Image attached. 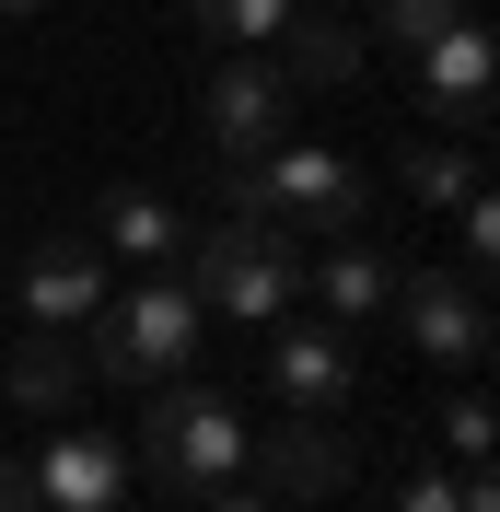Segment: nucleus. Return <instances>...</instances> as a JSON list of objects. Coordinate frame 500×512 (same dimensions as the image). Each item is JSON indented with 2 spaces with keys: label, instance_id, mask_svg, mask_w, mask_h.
<instances>
[{
  "label": "nucleus",
  "instance_id": "f257e3e1",
  "mask_svg": "<svg viewBox=\"0 0 500 512\" xmlns=\"http://www.w3.org/2000/svg\"><path fill=\"white\" fill-rule=\"evenodd\" d=\"M187 291L198 315H233V326H280L291 303H303V268H291V233L268 222V210H221L210 233L187 245Z\"/></svg>",
  "mask_w": 500,
  "mask_h": 512
},
{
  "label": "nucleus",
  "instance_id": "f03ea898",
  "mask_svg": "<svg viewBox=\"0 0 500 512\" xmlns=\"http://www.w3.org/2000/svg\"><path fill=\"white\" fill-rule=\"evenodd\" d=\"M140 454H152V489H187V501H210V489H233V478H245V408H233L221 384L163 373Z\"/></svg>",
  "mask_w": 500,
  "mask_h": 512
},
{
  "label": "nucleus",
  "instance_id": "7ed1b4c3",
  "mask_svg": "<svg viewBox=\"0 0 500 512\" xmlns=\"http://www.w3.org/2000/svg\"><path fill=\"white\" fill-rule=\"evenodd\" d=\"M198 326H210V315H198V291L152 268L140 291H105V315H94V350H82V361H94L105 384H163V373H187Z\"/></svg>",
  "mask_w": 500,
  "mask_h": 512
},
{
  "label": "nucleus",
  "instance_id": "20e7f679",
  "mask_svg": "<svg viewBox=\"0 0 500 512\" xmlns=\"http://www.w3.org/2000/svg\"><path fill=\"white\" fill-rule=\"evenodd\" d=\"M233 198L268 210L280 233H349L361 222V163L314 152V140H280V152H256L245 175H233Z\"/></svg>",
  "mask_w": 500,
  "mask_h": 512
},
{
  "label": "nucleus",
  "instance_id": "39448f33",
  "mask_svg": "<svg viewBox=\"0 0 500 512\" xmlns=\"http://www.w3.org/2000/svg\"><path fill=\"white\" fill-rule=\"evenodd\" d=\"M384 315H407L419 361H454V373L489 361V291H477L466 268H396V303H384Z\"/></svg>",
  "mask_w": 500,
  "mask_h": 512
},
{
  "label": "nucleus",
  "instance_id": "423d86ee",
  "mask_svg": "<svg viewBox=\"0 0 500 512\" xmlns=\"http://www.w3.org/2000/svg\"><path fill=\"white\" fill-rule=\"evenodd\" d=\"M419 59V105H431L442 128H489V94H500V47L477 12H454V24L431 35V47H407Z\"/></svg>",
  "mask_w": 500,
  "mask_h": 512
},
{
  "label": "nucleus",
  "instance_id": "0eeeda50",
  "mask_svg": "<svg viewBox=\"0 0 500 512\" xmlns=\"http://www.w3.org/2000/svg\"><path fill=\"white\" fill-rule=\"evenodd\" d=\"M210 140H221V163L245 175L256 152H280L291 140V70H268V59H233L210 82Z\"/></svg>",
  "mask_w": 500,
  "mask_h": 512
},
{
  "label": "nucleus",
  "instance_id": "6e6552de",
  "mask_svg": "<svg viewBox=\"0 0 500 512\" xmlns=\"http://www.w3.org/2000/svg\"><path fill=\"white\" fill-rule=\"evenodd\" d=\"M268 384H280L291 408H338V396H361V361H349V326H280V338H268Z\"/></svg>",
  "mask_w": 500,
  "mask_h": 512
},
{
  "label": "nucleus",
  "instance_id": "1a4fd4ad",
  "mask_svg": "<svg viewBox=\"0 0 500 512\" xmlns=\"http://www.w3.org/2000/svg\"><path fill=\"white\" fill-rule=\"evenodd\" d=\"M35 501H59V512H117V501H128V443H105V431H59V443L35 454Z\"/></svg>",
  "mask_w": 500,
  "mask_h": 512
},
{
  "label": "nucleus",
  "instance_id": "9d476101",
  "mask_svg": "<svg viewBox=\"0 0 500 512\" xmlns=\"http://www.w3.org/2000/svg\"><path fill=\"white\" fill-rule=\"evenodd\" d=\"M24 315H35V326H94V315H105V268H94L82 233L24 256Z\"/></svg>",
  "mask_w": 500,
  "mask_h": 512
},
{
  "label": "nucleus",
  "instance_id": "9b49d317",
  "mask_svg": "<svg viewBox=\"0 0 500 512\" xmlns=\"http://www.w3.org/2000/svg\"><path fill=\"white\" fill-rule=\"evenodd\" d=\"M94 245L163 268V256H187V210H175V198H152V187H105V198H94Z\"/></svg>",
  "mask_w": 500,
  "mask_h": 512
},
{
  "label": "nucleus",
  "instance_id": "f8f14e48",
  "mask_svg": "<svg viewBox=\"0 0 500 512\" xmlns=\"http://www.w3.org/2000/svg\"><path fill=\"white\" fill-rule=\"evenodd\" d=\"M384 303H396V256H373V245H326V268H314V315L326 326H373Z\"/></svg>",
  "mask_w": 500,
  "mask_h": 512
},
{
  "label": "nucleus",
  "instance_id": "ddd939ff",
  "mask_svg": "<svg viewBox=\"0 0 500 512\" xmlns=\"http://www.w3.org/2000/svg\"><path fill=\"white\" fill-rule=\"evenodd\" d=\"M82 384H94V361H82V338H70V326H35L24 350H12V408H47V419H59Z\"/></svg>",
  "mask_w": 500,
  "mask_h": 512
},
{
  "label": "nucleus",
  "instance_id": "4468645a",
  "mask_svg": "<svg viewBox=\"0 0 500 512\" xmlns=\"http://www.w3.org/2000/svg\"><path fill=\"white\" fill-rule=\"evenodd\" d=\"M245 466L268 489H291V501H326V489H349V443H326V431H280V443H245Z\"/></svg>",
  "mask_w": 500,
  "mask_h": 512
},
{
  "label": "nucleus",
  "instance_id": "2eb2a0df",
  "mask_svg": "<svg viewBox=\"0 0 500 512\" xmlns=\"http://www.w3.org/2000/svg\"><path fill=\"white\" fill-rule=\"evenodd\" d=\"M291 94H303V82H349V70H361V24H338V12H291Z\"/></svg>",
  "mask_w": 500,
  "mask_h": 512
},
{
  "label": "nucleus",
  "instance_id": "dca6fc26",
  "mask_svg": "<svg viewBox=\"0 0 500 512\" xmlns=\"http://www.w3.org/2000/svg\"><path fill=\"white\" fill-rule=\"evenodd\" d=\"M291 12H303V0H198V24H210L221 47H280Z\"/></svg>",
  "mask_w": 500,
  "mask_h": 512
},
{
  "label": "nucleus",
  "instance_id": "f3484780",
  "mask_svg": "<svg viewBox=\"0 0 500 512\" xmlns=\"http://www.w3.org/2000/svg\"><path fill=\"white\" fill-rule=\"evenodd\" d=\"M466 187H489L466 152H442V140H419V152H407V198H419V210H454Z\"/></svg>",
  "mask_w": 500,
  "mask_h": 512
},
{
  "label": "nucleus",
  "instance_id": "a211bd4d",
  "mask_svg": "<svg viewBox=\"0 0 500 512\" xmlns=\"http://www.w3.org/2000/svg\"><path fill=\"white\" fill-rule=\"evenodd\" d=\"M454 12H477V0H373V12H361V24H373L384 47H431V35L454 24Z\"/></svg>",
  "mask_w": 500,
  "mask_h": 512
},
{
  "label": "nucleus",
  "instance_id": "6ab92c4d",
  "mask_svg": "<svg viewBox=\"0 0 500 512\" xmlns=\"http://www.w3.org/2000/svg\"><path fill=\"white\" fill-rule=\"evenodd\" d=\"M396 512H500V489H489V466H466V478H407Z\"/></svg>",
  "mask_w": 500,
  "mask_h": 512
},
{
  "label": "nucleus",
  "instance_id": "aec40b11",
  "mask_svg": "<svg viewBox=\"0 0 500 512\" xmlns=\"http://www.w3.org/2000/svg\"><path fill=\"white\" fill-rule=\"evenodd\" d=\"M454 222H466V280L489 291V268H500V198L466 187V198H454Z\"/></svg>",
  "mask_w": 500,
  "mask_h": 512
},
{
  "label": "nucleus",
  "instance_id": "412c9836",
  "mask_svg": "<svg viewBox=\"0 0 500 512\" xmlns=\"http://www.w3.org/2000/svg\"><path fill=\"white\" fill-rule=\"evenodd\" d=\"M454 454H466V466H489V396H454Z\"/></svg>",
  "mask_w": 500,
  "mask_h": 512
},
{
  "label": "nucleus",
  "instance_id": "4be33fe9",
  "mask_svg": "<svg viewBox=\"0 0 500 512\" xmlns=\"http://www.w3.org/2000/svg\"><path fill=\"white\" fill-rule=\"evenodd\" d=\"M0 512H35V466H12V454H0Z\"/></svg>",
  "mask_w": 500,
  "mask_h": 512
},
{
  "label": "nucleus",
  "instance_id": "5701e85b",
  "mask_svg": "<svg viewBox=\"0 0 500 512\" xmlns=\"http://www.w3.org/2000/svg\"><path fill=\"white\" fill-rule=\"evenodd\" d=\"M210 512H280V501H256V489H245V501H233V489H210Z\"/></svg>",
  "mask_w": 500,
  "mask_h": 512
},
{
  "label": "nucleus",
  "instance_id": "b1692460",
  "mask_svg": "<svg viewBox=\"0 0 500 512\" xmlns=\"http://www.w3.org/2000/svg\"><path fill=\"white\" fill-rule=\"evenodd\" d=\"M0 12H35V0H0Z\"/></svg>",
  "mask_w": 500,
  "mask_h": 512
}]
</instances>
